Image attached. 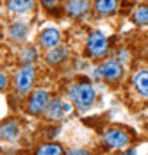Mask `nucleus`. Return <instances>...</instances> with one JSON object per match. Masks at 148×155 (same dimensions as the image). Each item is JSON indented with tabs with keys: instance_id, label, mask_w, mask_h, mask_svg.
<instances>
[{
	"instance_id": "3",
	"label": "nucleus",
	"mask_w": 148,
	"mask_h": 155,
	"mask_svg": "<svg viewBox=\"0 0 148 155\" xmlns=\"http://www.w3.org/2000/svg\"><path fill=\"white\" fill-rule=\"evenodd\" d=\"M32 84H34V66L32 64H25L23 68L18 70V73H16V77H15L16 91L22 94L29 93Z\"/></svg>"
},
{
	"instance_id": "24",
	"label": "nucleus",
	"mask_w": 148,
	"mask_h": 155,
	"mask_svg": "<svg viewBox=\"0 0 148 155\" xmlns=\"http://www.w3.org/2000/svg\"><path fill=\"white\" fill-rule=\"evenodd\" d=\"M0 57H2V55H0ZM0 61H2V59H0Z\"/></svg>"
},
{
	"instance_id": "15",
	"label": "nucleus",
	"mask_w": 148,
	"mask_h": 155,
	"mask_svg": "<svg viewBox=\"0 0 148 155\" xmlns=\"http://www.w3.org/2000/svg\"><path fill=\"white\" fill-rule=\"evenodd\" d=\"M64 152H62V148H61L59 144H43V146H39L38 148V152H36V155H62Z\"/></svg>"
},
{
	"instance_id": "1",
	"label": "nucleus",
	"mask_w": 148,
	"mask_h": 155,
	"mask_svg": "<svg viewBox=\"0 0 148 155\" xmlns=\"http://www.w3.org/2000/svg\"><path fill=\"white\" fill-rule=\"evenodd\" d=\"M70 98L80 110H88L95 104L96 91L89 82H82V84H77L70 89Z\"/></svg>"
},
{
	"instance_id": "9",
	"label": "nucleus",
	"mask_w": 148,
	"mask_h": 155,
	"mask_svg": "<svg viewBox=\"0 0 148 155\" xmlns=\"http://www.w3.org/2000/svg\"><path fill=\"white\" fill-rule=\"evenodd\" d=\"M89 9V0H68L66 11L70 16H82Z\"/></svg>"
},
{
	"instance_id": "5",
	"label": "nucleus",
	"mask_w": 148,
	"mask_h": 155,
	"mask_svg": "<svg viewBox=\"0 0 148 155\" xmlns=\"http://www.w3.org/2000/svg\"><path fill=\"white\" fill-rule=\"evenodd\" d=\"M48 102H50L48 100V93L45 89L34 91L32 96H30V100H29V112L30 114H41V112H45Z\"/></svg>"
},
{
	"instance_id": "6",
	"label": "nucleus",
	"mask_w": 148,
	"mask_h": 155,
	"mask_svg": "<svg viewBox=\"0 0 148 155\" xmlns=\"http://www.w3.org/2000/svg\"><path fill=\"white\" fill-rule=\"evenodd\" d=\"M38 43L41 45L43 48H56L59 47L61 43V32L57 29H54V27H48V29H45L41 34H39V39H38Z\"/></svg>"
},
{
	"instance_id": "10",
	"label": "nucleus",
	"mask_w": 148,
	"mask_h": 155,
	"mask_svg": "<svg viewBox=\"0 0 148 155\" xmlns=\"http://www.w3.org/2000/svg\"><path fill=\"white\" fill-rule=\"evenodd\" d=\"M45 112H46L48 120H61L62 114H64V104L61 100H52V102H48Z\"/></svg>"
},
{
	"instance_id": "14",
	"label": "nucleus",
	"mask_w": 148,
	"mask_h": 155,
	"mask_svg": "<svg viewBox=\"0 0 148 155\" xmlns=\"http://www.w3.org/2000/svg\"><path fill=\"white\" fill-rule=\"evenodd\" d=\"M18 134V123L16 121H9V123L0 127V137L4 139H15Z\"/></svg>"
},
{
	"instance_id": "8",
	"label": "nucleus",
	"mask_w": 148,
	"mask_h": 155,
	"mask_svg": "<svg viewBox=\"0 0 148 155\" xmlns=\"http://www.w3.org/2000/svg\"><path fill=\"white\" fill-rule=\"evenodd\" d=\"M134 87L143 98H148V70H141L134 75Z\"/></svg>"
},
{
	"instance_id": "7",
	"label": "nucleus",
	"mask_w": 148,
	"mask_h": 155,
	"mask_svg": "<svg viewBox=\"0 0 148 155\" xmlns=\"http://www.w3.org/2000/svg\"><path fill=\"white\" fill-rule=\"evenodd\" d=\"M100 73H102V77H105L107 80H118L121 77V64L118 61H107L102 64V68H100Z\"/></svg>"
},
{
	"instance_id": "23",
	"label": "nucleus",
	"mask_w": 148,
	"mask_h": 155,
	"mask_svg": "<svg viewBox=\"0 0 148 155\" xmlns=\"http://www.w3.org/2000/svg\"><path fill=\"white\" fill-rule=\"evenodd\" d=\"M125 155H136V150H127V153Z\"/></svg>"
},
{
	"instance_id": "16",
	"label": "nucleus",
	"mask_w": 148,
	"mask_h": 155,
	"mask_svg": "<svg viewBox=\"0 0 148 155\" xmlns=\"http://www.w3.org/2000/svg\"><path fill=\"white\" fill-rule=\"evenodd\" d=\"M134 21L137 25H148V5H139L134 11Z\"/></svg>"
},
{
	"instance_id": "18",
	"label": "nucleus",
	"mask_w": 148,
	"mask_h": 155,
	"mask_svg": "<svg viewBox=\"0 0 148 155\" xmlns=\"http://www.w3.org/2000/svg\"><path fill=\"white\" fill-rule=\"evenodd\" d=\"M36 55H38V54H36V50H34L32 47L25 48V50L22 52V59H23V61H34Z\"/></svg>"
},
{
	"instance_id": "12",
	"label": "nucleus",
	"mask_w": 148,
	"mask_h": 155,
	"mask_svg": "<svg viewBox=\"0 0 148 155\" xmlns=\"http://www.w3.org/2000/svg\"><path fill=\"white\" fill-rule=\"evenodd\" d=\"M7 7L13 13H25L34 7V0H7Z\"/></svg>"
},
{
	"instance_id": "11",
	"label": "nucleus",
	"mask_w": 148,
	"mask_h": 155,
	"mask_svg": "<svg viewBox=\"0 0 148 155\" xmlns=\"http://www.w3.org/2000/svg\"><path fill=\"white\" fill-rule=\"evenodd\" d=\"M118 7V0H96L95 2V9L98 15H111L114 13Z\"/></svg>"
},
{
	"instance_id": "21",
	"label": "nucleus",
	"mask_w": 148,
	"mask_h": 155,
	"mask_svg": "<svg viewBox=\"0 0 148 155\" xmlns=\"http://www.w3.org/2000/svg\"><path fill=\"white\" fill-rule=\"evenodd\" d=\"M5 84H7V78H5L4 73H0V89H4V87H5Z\"/></svg>"
},
{
	"instance_id": "2",
	"label": "nucleus",
	"mask_w": 148,
	"mask_h": 155,
	"mask_svg": "<svg viewBox=\"0 0 148 155\" xmlns=\"http://www.w3.org/2000/svg\"><path fill=\"white\" fill-rule=\"evenodd\" d=\"M107 48H109V41L102 32H93L89 34L88 43H86V50L91 57H102L107 54Z\"/></svg>"
},
{
	"instance_id": "20",
	"label": "nucleus",
	"mask_w": 148,
	"mask_h": 155,
	"mask_svg": "<svg viewBox=\"0 0 148 155\" xmlns=\"http://www.w3.org/2000/svg\"><path fill=\"white\" fill-rule=\"evenodd\" d=\"M66 155H91L89 152H86V150H80V148H77V150H70Z\"/></svg>"
},
{
	"instance_id": "13",
	"label": "nucleus",
	"mask_w": 148,
	"mask_h": 155,
	"mask_svg": "<svg viewBox=\"0 0 148 155\" xmlns=\"http://www.w3.org/2000/svg\"><path fill=\"white\" fill-rule=\"evenodd\" d=\"M68 55V50L62 47V48H59V47H56V48H52L48 54H46V61L50 62V64H59L61 61H64V57Z\"/></svg>"
},
{
	"instance_id": "4",
	"label": "nucleus",
	"mask_w": 148,
	"mask_h": 155,
	"mask_svg": "<svg viewBox=\"0 0 148 155\" xmlns=\"http://www.w3.org/2000/svg\"><path fill=\"white\" fill-rule=\"evenodd\" d=\"M102 141L111 148H125L130 139H129V134L123 128H111L102 136Z\"/></svg>"
},
{
	"instance_id": "19",
	"label": "nucleus",
	"mask_w": 148,
	"mask_h": 155,
	"mask_svg": "<svg viewBox=\"0 0 148 155\" xmlns=\"http://www.w3.org/2000/svg\"><path fill=\"white\" fill-rule=\"evenodd\" d=\"M41 2H43V5L48 11H54V9L59 5V0H41Z\"/></svg>"
},
{
	"instance_id": "17",
	"label": "nucleus",
	"mask_w": 148,
	"mask_h": 155,
	"mask_svg": "<svg viewBox=\"0 0 148 155\" xmlns=\"http://www.w3.org/2000/svg\"><path fill=\"white\" fill-rule=\"evenodd\" d=\"M25 36H27V25H23V23L13 25V29H11V38H13L15 41H23Z\"/></svg>"
},
{
	"instance_id": "22",
	"label": "nucleus",
	"mask_w": 148,
	"mask_h": 155,
	"mask_svg": "<svg viewBox=\"0 0 148 155\" xmlns=\"http://www.w3.org/2000/svg\"><path fill=\"white\" fill-rule=\"evenodd\" d=\"M127 55H129L127 52H119V59H121V61H127V59H129Z\"/></svg>"
}]
</instances>
